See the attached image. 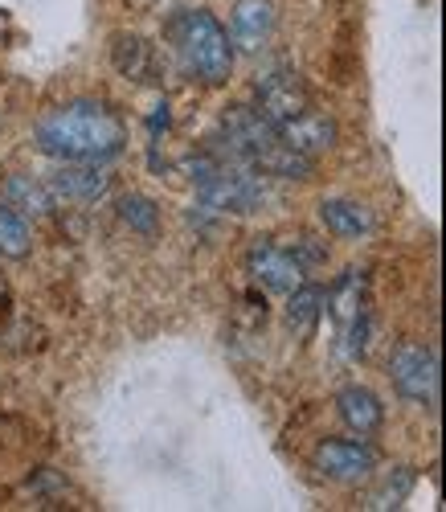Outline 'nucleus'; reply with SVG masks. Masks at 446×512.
<instances>
[{
	"instance_id": "nucleus-1",
	"label": "nucleus",
	"mask_w": 446,
	"mask_h": 512,
	"mask_svg": "<svg viewBox=\"0 0 446 512\" xmlns=\"http://www.w3.org/2000/svg\"><path fill=\"white\" fill-rule=\"evenodd\" d=\"M37 148L62 164H103L123 152L127 127L115 111L95 103H70L50 111L33 132Z\"/></svg>"
},
{
	"instance_id": "nucleus-21",
	"label": "nucleus",
	"mask_w": 446,
	"mask_h": 512,
	"mask_svg": "<svg viewBox=\"0 0 446 512\" xmlns=\"http://www.w3.org/2000/svg\"><path fill=\"white\" fill-rule=\"evenodd\" d=\"M410 488H414V472H410V467H397L393 476H385V484H381L377 492L365 496V508H373V512H381V508H397L401 500L410 496Z\"/></svg>"
},
{
	"instance_id": "nucleus-15",
	"label": "nucleus",
	"mask_w": 446,
	"mask_h": 512,
	"mask_svg": "<svg viewBox=\"0 0 446 512\" xmlns=\"http://www.w3.org/2000/svg\"><path fill=\"white\" fill-rule=\"evenodd\" d=\"M0 201H5L9 209H17L21 218H46V213L54 209L50 189L41 181H33V177H25V173H17V177H9L5 185H0Z\"/></svg>"
},
{
	"instance_id": "nucleus-8",
	"label": "nucleus",
	"mask_w": 446,
	"mask_h": 512,
	"mask_svg": "<svg viewBox=\"0 0 446 512\" xmlns=\"http://www.w3.org/2000/svg\"><path fill=\"white\" fill-rule=\"evenodd\" d=\"M254 99H258V111L275 127L295 119L299 111H307V87H303V78L295 70H287V66L266 70L258 78V87H254Z\"/></svg>"
},
{
	"instance_id": "nucleus-19",
	"label": "nucleus",
	"mask_w": 446,
	"mask_h": 512,
	"mask_svg": "<svg viewBox=\"0 0 446 512\" xmlns=\"http://www.w3.org/2000/svg\"><path fill=\"white\" fill-rule=\"evenodd\" d=\"M29 250H33L29 222L21 218L17 209H9L5 201H0V254H9V259H25Z\"/></svg>"
},
{
	"instance_id": "nucleus-11",
	"label": "nucleus",
	"mask_w": 446,
	"mask_h": 512,
	"mask_svg": "<svg viewBox=\"0 0 446 512\" xmlns=\"http://www.w3.org/2000/svg\"><path fill=\"white\" fill-rule=\"evenodd\" d=\"M230 46L242 54H258L275 33V5L271 0H238L230 13Z\"/></svg>"
},
{
	"instance_id": "nucleus-4",
	"label": "nucleus",
	"mask_w": 446,
	"mask_h": 512,
	"mask_svg": "<svg viewBox=\"0 0 446 512\" xmlns=\"http://www.w3.org/2000/svg\"><path fill=\"white\" fill-rule=\"evenodd\" d=\"M389 377H393V390L414 402V406H434L438 402V357L426 345H401L389 357Z\"/></svg>"
},
{
	"instance_id": "nucleus-9",
	"label": "nucleus",
	"mask_w": 446,
	"mask_h": 512,
	"mask_svg": "<svg viewBox=\"0 0 446 512\" xmlns=\"http://www.w3.org/2000/svg\"><path fill=\"white\" fill-rule=\"evenodd\" d=\"M221 136L230 140V152L238 160H254L262 148H271L279 140V127L266 119L258 107H230L226 115H221Z\"/></svg>"
},
{
	"instance_id": "nucleus-7",
	"label": "nucleus",
	"mask_w": 446,
	"mask_h": 512,
	"mask_svg": "<svg viewBox=\"0 0 446 512\" xmlns=\"http://www.w3.org/2000/svg\"><path fill=\"white\" fill-rule=\"evenodd\" d=\"M246 271L262 291H275V295H291L303 283V263L295 254L275 242H262V238L246 254Z\"/></svg>"
},
{
	"instance_id": "nucleus-6",
	"label": "nucleus",
	"mask_w": 446,
	"mask_h": 512,
	"mask_svg": "<svg viewBox=\"0 0 446 512\" xmlns=\"http://www.w3.org/2000/svg\"><path fill=\"white\" fill-rule=\"evenodd\" d=\"M316 472L336 480V484H356V480H369L377 472V451L369 443H352V439H324L311 455Z\"/></svg>"
},
{
	"instance_id": "nucleus-16",
	"label": "nucleus",
	"mask_w": 446,
	"mask_h": 512,
	"mask_svg": "<svg viewBox=\"0 0 446 512\" xmlns=\"http://www.w3.org/2000/svg\"><path fill=\"white\" fill-rule=\"evenodd\" d=\"M250 168H254V173H262V177L303 181V177H311V156H303V152L287 148L283 140H275L271 148H262V152L250 160Z\"/></svg>"
},
{
	"instance_id": "nucleus-3",
	"label": "nucleus",
	"mask_w": 446,
	"mask_h": 512,
	"mask_svg": "<svg viewBox=\"0 0 446 512\" xmlns=\"http://www.w3.org/2000/svg\"><path fill=\"white\" fill-rule=\"evenodd\" d=\"M332 308V320L344 336V353L361 357L365 353V336H369V275L365 271H344L324 300Z\"/></svg>"
},
{
	"instance_id": "nucleus-12",
	"label": "nucleus",
	"mask_w": 446,
	"mask_h": 512,
	"mask_svg": "<svg viewBox=\"0 0 446 512\" xmlns=\"http://www.w3.org/2000/svg\"><path fill=\"white\" fill-rule=\"evenodd\" d=\"M279 140H283L287 148H295V152H303V156L316 160L320 152H332V148H336L340 127H336V119H328V115H320V111H299L295 119L279 123Z\"/></svg>"
},
{
	"instance_id": "nucleus-20",
	"label": "nucleus",
	"mask_w": 446,
	"mask_h": 512,
	"mask_svg": "<svg viewBox=\"0 0 446 512\" xmlns=\"http://www.w3.org/2000/svg\"><path fill=\"white\" fill-rule=\"evenodd\" d=\"M119 218H123V226H131L136 234H156L160 209H156V201L144 197V193H127V197H119Z\"/></svg>"
},
{
	"instance_id": "nucleus-22",
	"label": "nucleus",
	"mask_w": 446,
	"mask_h": 512,
	"mask_svg": "<svg viewBox=\"0 0 446 512\" xmlns=\"http://www.w3.org/2000/svg\"><path fill=\"white\" fill-rule=\"evenodd\" d=\"M131 5H136V9H152V5H156V0H131Z\"/></svg>"
},
{
	"instance_id": "nucleus-2",
	"label": "nucleus",
	"mask_w": 446,
	"mask_h": 512,
	"mask_svg": "<svg viewBox=\"0 0 446 512\" xmlns=\"http://www.w3.org/2000/svg\"><path fill=\"white\" fill-rule=\"evenodd\" d=\"M168 41L181 66L209 82V87H221L230 74H234V46H230V33L209 9H181L168 21Z\"/></svg>"
},
{
	"instance_id": "nucleus-18",
	"label": "nucleus",
	"mask_w": 446,
	"mask_h": 512,
	"mask_svg": "<svg viewBox=\"0 0 446 512\" xmlns=\"http://www.w3.org/2000/svg\"><path fill=\"white\" fill-rule=\"evenodd\" d=\"M111 62H115V70L123 74V78H144L148 74V62H152V54H148V41L140 37V33H119L115 37V46H111Z\"/></svg>"
},
{
	"instance_id": "nucleus-5",
	"label": "nucleus",
	"mask_w": 446,
	"mask_h": 512,
	"mask_svg": "<svg viewBox=\"0 0 446 512\" xmlns=\"http://www.w3.org/2000/svg\"><path fill=\"white\" fill-rule=\"evenodd\" d=\"M197 197L213 213H254L266 201V189L254 168L250 173H242V168H217L205 185H197Z\"/></svg>"
},
{
	"instance_id": "nucleus-14",
	"label": "nucleus",
	"mask_w": 446,
	"mask_h": 512,
	"mask_svg": "<svg viewBox=\"0 0 446 512\" xmlns=\"http://www.w3.org/2000/svg\"><path fill=\"white\" fill-rule=\"evenodd\" d=\"M320 222L328 226V234L336 238H365L373 230V213L361 201H344V197H328L320 205Z\"/></svg>"
},
{
	"instance_id": "nucleus-17",
	"label": "nucleus",
	"mask_w": 446,
	"mask_h": 512,
	"mask_svg": "<svg viewBox=\"0 0 446 512\" xmlns=\"http://www.w3.org/2000/svg\"><path fill=\"white\" fill-rule=\"evenodd\" d=\"M324 287H311V283H299L295 291H291V304H287V324H291V332L295 336H311V328L320 324V316H324Z\"/></svg>"
},
{
	"instance_id": "nucleus-13",
	"label": "nucleus",
	"mask_w": 446,
	"mask_h": 512,
	"mask_svg": "<svg viewBox=\"0 0 446 512\" xmlns=\"http://www.w3.org/2000/svg\"><path fill=\"white\" fill-rule=\"evenodd\" d=\"M336 414L356 435H377L381 422H385V406L369 386H344L336 394Z\"/></svg>"
},
{
	"instance_id": "nucleus-10",
	"label": "nucleus",
	"mask_w": 446,
	"mask_h": 512,
	"mask_svg": "<svg viewBox=\"0 0 446 512\" xmlns=\"http://www.w3.org/2000/svg\"><path fill=\"white\" fill-rule=\"evenodd\" d=\"M41 185L50 189L54 205H58V201H78V205H86V201H99V197L111 189V173H107V168H99V164H62L58 173H50Z\"/></svg>"
}]
</instances>
